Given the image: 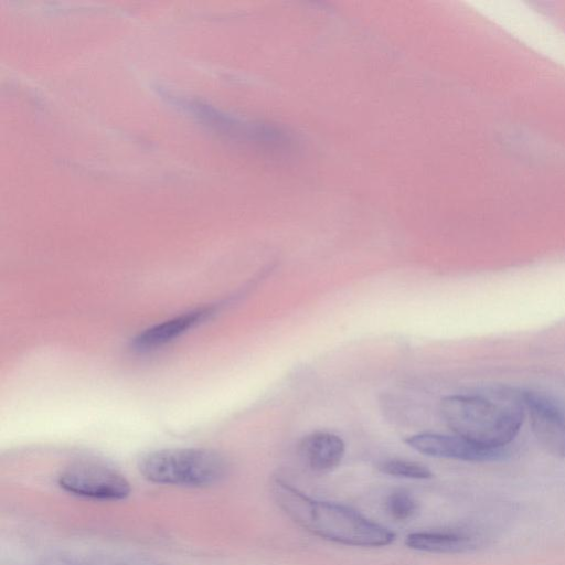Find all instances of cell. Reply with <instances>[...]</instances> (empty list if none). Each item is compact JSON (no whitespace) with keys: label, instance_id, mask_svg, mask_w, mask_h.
Here are the masks:
<instances>
[{"label":"cell","instance_id":"cell-1","mask_svg":"<svg viewBox=\"0 0 565 565\" xmlns=\"http://www.w3.org/2000/svg\"><path fill=\"white\" fill-rule=\"evenodd\" d=\"M271 492L278 507L297 525L321 539L343 545L381 547L395 540V533L358 511L334 502L312 499L281 479Z\"/></svg>","mask_w":565,"mask_h":565},{"label":"cell","instance_id":"cell-2","mask_svg":"<svg viewBox=\"0 0 565 565\" xmlns=\"http://www.w3.org/2000/svg\"><path fill=\"white\" fill-rule=\"evenodd\" d=\"M440 413L450 430L488 448H507L519 434L525 416L521 393L503 391L497 398L483 395H450L440 402Z\"/></svg>","mask_w":565,"mask_h":565},{"label":"cell","instance_id":"cell-3","mask_svg":"<svg viewBox=\"0 0 565 565\" xmlns=\"http://www.w3.org/2000/svg\"><path fill=\"white\" fill-rule=\"evenodd\" d=\"M140 475L157 484L207 487L227 473L226 459L205 448H169L143 455L138 461Z\"/></svg>","mask_w":565,"mask_h":565},{"label":"cell","instance_id":"cell-4","mask_svg":"<svg viewBox=\"0 0 565 565\" xmlns=\"http://www.w3.org/2000/svg\"><path fill=\"white\" fill-rule=\"evenodd\" d=\"M58 486L77 497L119 501L129 497L131 487L119 471L100 462L78 461L65 467L57 477Z\"/></svg>","mask_w":565,"mask_h":565},{"label":"cell","instance_id":"cell-5","mask_svg":"<svg viewBox=\"0 0 565 565\" xmlns=\"http://www.w3.org/2000/svg\"><path fill=\"white\" fill-rule=\"evenodd\" d=\"M532 431L551 455L565 458V399L545 392L521 393Z\"/></svg>","mask_w":565,"mask_h":565},{"label":"cell","instance_id":"cell-6","mask_svg":"<svg viewBox=\"0 0 565 565\" xmlns=\"http://www.w3.org/2000/svg\"><path fill=\"white\" fill-rule=\"evenodd\" d=\"M405 443L423 455L461 461H497L509 456L507 448L483 447L457 435L423 433L407 437Z\"/></svg>","mask_w":565,"mask_h":565},{"label":"cell","instance_id":"cell-7","mask_svg":"<svg viewBox=\"0 0 565 565\" xmlns=\"http://www.w3.org/2000/svg\"><path fill=\"white\" fill-rule=\"evenodd\" d=\"M215 311L214 306L192 309L169 320L157 323L140 332L131 342L134 350L145 352L154 350L179 338L199 326Z\"/></svg>","mask_w":565,"mask_h":565},{"label":"cell","instance_id":"cell-8","mask_svg":"<svg viewBox=\"0 0 565 565\" xmlns=\"http://www.w3.org/2000/svg\"><path fill=\"white\" fill-rule=\"evenodd\" d=\"M299 454L310 470L326 473L340 465L345 454V444L333 433L315 431L301 439Z\"/></svg>","mask_w":565,"mask_h":565},{"label":"cell","instance_id":"cell-9","mask_svg":"<svg viewBox=\"0 0 565 565\" xmlns=\"http://www.w3.org/2000/svg\"><path fill=\"white\" fill-rule=\"evenodd\" d=\"M482 540L465 532H414L405 537V545L415 551L457 554L477 550Z\"/></svg>","mask_w":565,"mask_h":565},{"label":"cell","instance_id":"cell-10","mask_svg":"<svg viewBox=\"0 0 565 565\" xmlns=\"http://www.w3.org/2000/svg\"><path fill=\"white\" fill-rule=\"evenodd\" d=\"M377 468L385 475L407 479L425 480L430 479L434 476L433 471L427 466L403 459H388L381 461Z\"/></svg>","mask_w":565,"mask_h":565},{"label":"cell","instance_id":"cell-11","mask_svg":"<svg viewBox=\"0 0 565 565\" xmlns=\"http://www.w3.org/2000/svg\"><path fill=\"white\" fill-rule=\"evenodd\" d=\"M387 513L397 521L412 519L418 511V502L408 492L398 490L392 492L386 501Z\"/></svg>","mask_w":565,"mask_h":565}]
</instances>
